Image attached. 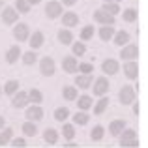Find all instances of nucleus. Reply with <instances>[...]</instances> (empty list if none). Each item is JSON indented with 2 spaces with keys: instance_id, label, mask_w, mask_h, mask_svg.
Instances as JSON below:
<instances>
[{
  "instance_id": "nucleus-34",
  "label": "nucleus",
  "mask_w": 148,
  "mask_h": 148,
  "mask_svg": "<svg viewBox=\"0 0 148 148\" xmlns=\"http://www.w3.org/2000/svg\"><path fill=\"white\" fill-rule=\"evenodd\" d=\"M26 96H28V101H32L34 105H40L41 101H43V94H41L40 88H30V90L26 92Z\"/></svg>"
},
{
  "instance_id": "nucleus-33",
  "label": "nucleus",
  "mask_w": 148,
  "mask_h": 148,
  "mask_svg": "<svg viewBox=\"0 0 148 148\" xmlns=\"http://www.w3.org/2000/svg\"><path fill=\"white\" fill-rule=\"evenodd\" d=\"M13 139V127H4L0 131V146H8Z\"/></svg>"
},
{
  "instance_id": "nucleus-5",
  "label": "nucleus",
  "mask_w": 148,
  "mask_h": 148,
  "mask_svg": "<svg viewBox=\"0 0 148 148\" xmlns=\"http://www.w3.org/2000/svg\"><path fill=\"white\" fill-rule=\"evenodd\" d=\"M40 71L43 77H53L56 73V62L53 56H43L40 60Z\"/></svg>"
},
{
  "instance_id": "nucleus-18",
  "label": "nucleus",
  "mask_w": 148,
  "mask_h": 148,
  "mask_svg": "<svg viewBox=\"0 0 148 148\" xmlns=\"http://www.w3.org/2000/svg\"><path fill=\"white\" fill-rule=\"evenodd\" d=\"M21 54H23L21 45H11V47L6 51V62L8 64H17L19 58H21Z\"/></svg>"
},
{
  "instance_id": "nucleus-40",
  "label": "nucleus",
  "mask_w": 148,
  "mask_h": 148,
  "mask_svg": "<svg viewBox=\"0 0 148 148\" xmlns=\"http://www.w3.org/2000/svg\"><path fill=\"white\" fill-rule=\"evenodd\" d=\"M77 71H81V75H92V71H94V64H90V62H79Z\"/></svg>"
},
{
  "instance_id": "nucleus-26",
  "label": "nucleus",
  "mask_w": 148,
  "mask_h": 148,
  "mask_svg": "<svg viewBox=\"0 0 148 148\" xmlns=\"http://www.w3.org/2000/svg\"><path fill=\"white\" fill-rule=\"evenodd\" d=\"M73 120V126H86L90 122V114L88 112H83V111H77L73 116H69Z\"/></svg>"
},
{
  "instance_id": "nucleus-48",
  "label": "nucleus",
  "mask_w": 148,
  "mask_h": 148,
  "mask_svg": "<svg viewBox=\"0 0 148 148\" xmlns=\"http://www.w3.org/2000/svg\"><path fill=\"white\" fill-rule=\"evenodd\" d=\"M0 96H2V86H0Z\"/></svg>"
},
{
  "instance_id": "nucleus-21",
  "label": "nucleus",
  "mask_w": 148,
  "mask_h": 148,
  "mask_svg": "<svg viewBox=\"0 0 148 148\" xmlns=\"http://www.w3.org/2000/svg\"><path fill=\"white\" fill-rule=\"evenodd\" d=\"M92 83H94V77L92 75H77L75 77V81H73V86H79V88H83V90H86V88H90L92 86Z\"/></svg>"
},
{
  "instance_id": "nucleus-32",
  "label": "nucleus",
  "mask_w": 148,
  "mask_h": 148,
  "mask_svg": "<svg viewBox=\"0 0 148 148\" xmlns=\"http://www.w3.org/2000/svg\"><path fill=\"white\" fill-rule=\"evenodd\" d=\"M21 131H23L25 137H36L38 135V126L34 122H28V120H26V122L21 126Z\"/></svg>"
},
{
  "instance_id": "nucleus-14",
  "label": "nucleus",
  "mask_w": 148,
  "mask_h": 148,
  "mask_svg": "<svg viewBox=\"0 0 148 148\" xmlns=\"http://www.w3.org/2000/svg\"><path fill=\"white\" fill-rule=\"evenodd\" d=\"M43 43H45V36H43V32H41V30H34V32L30 34V38H28L30 51H38V49H41V47H43Z\"/></svg>"
},
{
  "instance_id": "nucleus-35",
  "label": "nucleus",
  "mask_w": 148,
  "mask_h": 148,
  "mask_svg": "<svg viewBox=\"0 0 148 148\" xmlns=\"http://www.w3.org/2000/svg\"><path fill=\"white\" fill-rule=\"evenodd\" d=\"M99 10L105 11V13H109V15H112V17H116V15L122 11V10H120V4H112V2H105Z\"/></svg>"
},
{
  "instance_id": "nucleus-27",
  "label": "nucleus",
  "mask_w": 148,
  "mask_h": 148,
  "mask_svg": "<svg viewBox=\"0 0 148 148\" xmlns=\"http://www.w3.org/2000/svg\"><path fill=\"white\" fill-rule=\"evenodd\" d=\"M53 116H54V120H56V122H62V124H64L66 120L71 116V112H69V109L64 105V107H56V109H54Z\"/></svg>"
},
{
  "instance_id": "nucleus-11",
  "label": "nucleus",
  "mask_w": 148,
  "mask_h": 148,
  "mask_svg": "<svg viewBox=\"0 0 148 148\" xmlns=\"http://www.w3.org/2000/svg\"><path fill=\"white\" fill-rule=\"evenodd\" d=\"M28 96H26V90H19L17 94L11 96V107L13 109H26L28 107Z\"/></svg>"
},
{
  "instance_id": "nucleus-23",
  "label": "nucleus",
  "mask_w": 148,
  "mask_h": 148,
  "mask_svg": "<svg viewBox=\"0 0 148 148\" xmlns=\"http://www.w3.org/2000/svg\"><path fill=\"white\" fill-rule=\"evenodd\" d=\"M56 38H58V41H60L62 45H71L73 43V32L71 30H68V28H60L58 30V34H56Z\"/></svg>"
},
{
  "instance_id": "nucleus-42",
  "label": "nucleus",
  "mask_w": 148,
  "mask_h": 148,
  "mask_svg": "<svg viewBox=\"0 0 148 148\" xmlns=\"http://www.w3.org/2000/svg\"><path fill=\"white\" fill-rule=\"evenodd\" d=\"M10 145L13 146V148H25L26 146V139L25 137H13Z\"/></svg>"
},
{
  "instance_id": "nucleus-3",
  "label": "nucleus",
  "mask_w": 148,
  "mask_h": 148,
  "mask_svg": "<svg viewBox=\"0 0 148 148\" xmlns=\"http://www.w3.org/2000/svg\"><path fill=\"white\" fill-rule=\"evenodd\" d=\"M62 13H64V6H62L58 0H49V2L45 4V17L51 19V21L62 17Z\"/></svg>"
},
{
  "instance_id": "nucleus-19",
  "label": "nucleus",
  "mask_w": 148,
  "mask_h": 148,
  "mask_svg": "<svg viewBox=\"0 0 148 148\" xmlns=\"http://www.w3.org/2000/svg\"><path fill=\"white\" fill-rule=\"evenodd\" d=\"M77 66H79V60L75 56H64V60H62V69L69 75L77 73Z\"/></svg>"
},
{
  "instance_id": "nucleus-37",
  "label": "nucleus",
  "mask_w": 148,
  "mask_h": 148,
  "mask_svg": "<svg viewBox=\"0 0 148 148\" xmlns=\"http://www.w3.org/2000/svg\"><path fill=\"white\" fill-rule=\"evenodd\" d=\"M94 25H86V26H83V28H81V32H79V38H81V41H88V40H92V38H94Z\"/></svg>"
},
{
  "instance_id": "nucleus-45",
  "label": "nucleus",
  "mask_w": 148,
  "mask_h": 148,
  "mask_svg": "<svg viewBox=\"0 0 148 148\" xmlns=\"http://www.w3.org/2000/svg\"><path fill=\"white\" fill-rule=\"evenodd\" d=\"M26 4L32 8V6H38V4H41V0H26Z\"/></svg>"
},
{
  "instance_id": "nucleus-29",
  "label": "nucleus",
  "mask_w": 148,
  "mask_h": 148,
  "mask_svg": "<svg viewBox=\"0 0 148 148\" xmlns=\"http://www.w3.org/2000/svg\"><path fill=\"white\" fill-rule=\"evenodd\" d=\"M109 101H111V99H109L107 96L99 98L94 105H92V107H94V114H98V116H99V114H103V112L107 111V107H109Z\"/></svg>"
},
{
  "instance_id": "nucleus-24",
  "label": "nucleus",
  "mask_w": 148,
  "mask_h": 148,
  "mask_svg": "<svg viewBox=\"0 0 148 148\" xmlns=\"http://www.w3.org/2000/svg\"><path fill=\"white\" fill-rule=\"evenodd\" d=\"M19 86H21V84H19V81L17 79H10V81H6V83H4V88H2V92L6 96H13V94H17L19 92Z\"/></svg>"
},
{
  "instance_id": "nucleus-47",
  "label": "nucleus",
  "mask_w": 148,
  "mask_h": 148,
  "mask_svg": "<svg viewBox=\"0 0 148 148\" xmlns=\"http://www.w3.org/2000/svg\"><path fill=\"white\" fill-rule=\"evenodd\" d=\"M2 8H4V0H0V11H2Z\"/></svg>"
},
{
  "instance_id": "nucleus-17",
  "label": "nucleus",
  "mask_w": 148,
  "mask_h": 148,
  "mask_svg": "<svg viewBox=\"0 0 148 148\" xmlns=\"http://www.w3.org/2000/svg\"><path fill=\"white\" fill-rule=\"evenodd\" d=\"M139 64L137 62H124V75L127 77L130 81H135L139 79Z\"/></svg>"
},
{
  "instance_id": "nucleus-13",
  "label": "nucleus",
  "mask_w": 148,
  "mask_h": 148,
  "mask_svg": "<svg viewBox=\"0 0 148 148\" xmlns=\"http://www.w3.org/2000/svg\"><path fill=\"white\" fill-rule=\"evenodd\" d=\"M62 26L68 28V30L79 26V15H77L75 11H64V13H62Z\"/></svg>"
},
{
  "instance_id": "nucleus-36",
  "label": "nucleus",
  "mask_w": 148,
  "mask_h": 148,
  "mask_svg": "<svg viewBox=\"0 0 148 148\" xmlns=\"http://www.w3.org/2000/svg\"><path fill=\"white\" fill-rule=\"evenodd\" d=\"M21 60L25 66H34L38 62V53L36 51H26V53L21 54Z\"/></svg>"
},
{
  "instance_id": "nucleus-7",
  "label": "nucleus",
  "mask_w": 148,
  "mask_h": 148,
  "mask_svg": "<svg viewBox=\"0 0 148 148\" xmlns=\"http://www.w3.org/2000/svg\"><path fill=\"white\" fill-rule=\"evenodd\" d=\"M13 40L15 41H28V38H30V28H28V25L26 23H17V25L13 26Z\"/></svg>"
},
{
  "instance_id": "nucleus-12",
  "label": "nucleus",
  "mask_w": 148,
  "mask_h": 148,
  "mask_svg": "<svg viewBox=\"0 0 148 148\" xmlns=\"http://www.w3.org/2000/svg\"><path fill=\"white\" fill-rule=\"evenodd\" d=\"M135 139H137V131H135L133 127H126V130L120 133V137H118V145L130 148V145L135 141Z\"/></svg>"
},
{
  "instance_id": "nucleus-31",
  "label": "nucleus",
  "mask_w": 148,
  "mask_h": 148,
  "mask_svg": "<svg viewBox=\"0 0 148 148\" xmlns=\"http://www.w3.org/2000/svg\"><path fill=\"white\" fill-rule=\"evenodd\" d=\"M122 13V21L124 23H135L139 17V11L135 10V8H126L124 11H120Z\"/></svg>"
},
{
  "instance_id": "nucleus-2",
  "label": "nucleus",
  "mask_w": 148,
  "mask_h": 148,
  "mask_svg": "<svg viewBox=\"0 0 148 148\" xmlns=\"http://www.w3.org/2000/svg\"><path fill=\"white\" fill-rule=\"evenodd\" d=\"M109 86H111V83H109V79L105 75L98 77V79H94V83H92V92H94L96 98H103V96H107L109 92Z\"/></svg>"
},
{
  "instance_id": "nucleus-16",
  "label": "nucleus",
  "mask_w": 148,
  "mask_h": 148,
  "mask_svg": "<svg viewBox=\"0 0 148 148\" xmlns=\"http://www.w3.org/2000/svg\"><path fill=\"white\" fill-rule=\"evenodd\" d=\"M126 127H127L126 120L116 118V120H112V122L109 124V133H111V137H116V139H118V137H120V133H122Z\"/></svg>"
},
{
  "instance_id": "nucleus-15",
  "label": "nucleus",
  "mask_w": 148,
  "mask_h": 148,
  "mask_svg": "<svg viewBox=\"0 0 148 148\" xmlns=\"http://www.w3.org/2000/svg\"><path fill=\"white\" fill-rule=\"evenodd\" d=\"M111 41L116 45V47H120V49H122L124 45L131 43V36H130V32H126V30H116Z\"/></svg>"
},
{
  "instance_id": "nucleus-43",
  "label": "nucleus",
  "mask_w": 148,
  "mask_h": 148,
  "mask_svg": "<svg viewBox=\"0 0 148 148\" xmlns=\"http://www.w3.org/2000/svg\"><path fill=\"white\" fill-rule=\"evenodd\" d=\"M58 2H60L62 6H68V8H71V6H75V4H77V0H58Z\"/></svg>"
},
{
  "instance_id": "nucleus-39",
  "label": "nucleus",
  "mask_w": 148,
  "mask_h": 148,
  "mask_svg": "<svg viewBox=\"0 0 148 148\" xmlns=\"http://www.w3.org/2000/svg\"><path fill=\"white\" fill-rule=\"evenodd\" d=\"M103 137H105V127L101 126V124H96L90 130V139L92 141H101Z\"/></svg>"
},
{
  "instance_id": "nucleus-4",
  "label": "nucleus",
  "mask_w": 148,
  "mask_h": 148,
  "mask_svg": "<svg viewBox=\"0 0 148 148\" xmlns=\"http://www.w3.org/2000/svg\"><path fill=\"white\" fill-rule=\"evenodd\" d=\"M0 19H2L4 25L11 26V25H17L19 23V13L15 11L13 6H4L2 11H0Z\"/></svg>"
},
{
  "instance_id": "nucleus-30",
  "label": "nucleus",
  "mask_w": 148,
  "mask_h": 148,
  "mask_svg": "<svg viewBox=\"0 0 148 148\" xmlns=\"http://www.w3.org/2000/svg\"><path fill=\"white\" fill-rule=\"evenodd\" d=\"M62 98L66 101H75L79 98V90H77V86H64L62 88Z\"/></svg>"
},
{
  "instance_id": "nucleus-41",
  "label": "nucleus",
  "mask_w": 148,
  "mask_h": 148,
  "mask_svg": "<svg viewBox=\"0 0 148 148\" xmlns=\"http://www.w3.org/2000/svg\"><path fill=\"white\" fill-rule=\"evenodd\" d=\"M13 8H15V11H17V13H25V15L30 11V6L26 4V0H15Z\"/></svg>"
},
{
  "instance_id": "nucleus-10",
  "label": "nucleus",
  "mask_w": 148,
  "mask_h": 148,
  "mask_svg": "<svg viewBox=\"0 0 148 148\" xmlns=\"http://www.w3.org/2000/svg\"><path fill=\"white\" fill-rule=\"evenodd\" d=\"M101 71H103V75H116V73L120 71V62L116 60V58H107V60L101 62Z\"/></svg>"
},
{
  "instance_id": "nucleus-44",
  "label": "nucleus",
  "mask_w": 148,
  "mask_h": 148,
  "mask_svg": "<svg viewBox=\"0 0 148 148\" xmlns=\"http://www.w3.org/2000/svg\"><path fill=\"white\" fill-rule=\"evenodd\" d=\"M131 105H133V112H135V114H139V112H141V103H139V101H133Z\"/></svg>"
},
{
  "instance_id": "nucleus-6",
  "label": "nucleus",
  "mask_w": 148,
  "mask_h": 148,
  "mask_svg": "<svg viewBox=\"0 0 148 148\" xmlns=\"http://www.w3.org/2000/svg\"><path fill=\"white\" fill-rule=\"evenodd\" d=\"M135 98H137V94H135V88L130 86V84H124L122 88H120L118 92V101L122 105H131L135 101Z\"/></svg>"
},
{
  "instance_id": "nucleus-20",
  "label": "nucleus",
  "mask_w": 148,
  "mask_h": 148,
  "mask_svg": "<svg viewBox=\"0 0 148 148\" xmlns=\"http://www.w3.org/2000/svg\"><path fill=\"white\" fill-rule=\"evenodd\" d=\"M75 103H77V107H79V111L86 112L88 109H92V105H94V98L88 96V94H83V96H79V98L75 99Z\"/></svg>"
},
{
  "instance_id": "nucleus-28",
  "label": "nucleus",
  "mask_w": 148,
  "mask_h": 148,
  "mask_svg": "<svg viewBox=\"0 0 148 148\" xmlns=\"http://www.w3.org/2000/svg\"><path fill=\"white\" fill-rule=\"evenodd\" d=\"M114 32H116L114 26H99L98 36H99V40H101V41H111V40H112V36H114Z\"/></svg>"
},
{
  "instance_id": "nucleus-25",
  "label": "nucleus",
  "mask_w": 148,
  "mask_h": 148,
  "mask_svg": "<svg viewBox=\"0 0 148 148\" xmlns=\"http://www.w3.org/2000/svg\"><path fill=\"white\" fill-rule=\"evenodd\" d=\"M58 133H62V137H64V141H73L75 139V135H77V131H75V126L73 124H62V130L58 131Z\"/></svg>"
},
{
  "instance_id": "nucleus-22",
  "label": "nucleus",
  "mask_w": 148,
  "mask_h": 148,
  "mask_svg": "<svg viewBox=\"0 0 148 148\" xmlns=\"http://www.w3.org/2000/svg\"><path fill=\"white\" fill-rule=\"evenodd\" d=\"M58 139H60L58 130H54V127H47V130H43V141L47 143V145H56Z\"/></svg>"
},
{
  "instance_id": "nucleus-38",
  "label": "nucleus",
  "mask_w": 148,
  "mask_h": 148,
  "mask_svg": "<svg viewBox=\"0 0 148 148\" xmlns=\"http://www.w3.org/2000/svg\"><path fill=\"white\" fill-rule=\"evenodd\" d=\"M83 54H86V45L83 43V41H73L71 43V56H83Z\"/></svg>"
},
{
  "instance_id": "nucleus-9",
  "label": "nucleus",
  "mask_w": 148,
  "mask_h": 148,
  "mask_svg": "<svg viewBox=\"0 0 148 148\" xmlns=\"http://www.w3.org/2000/svg\"><path fill=\"white\" fill-rule=\"evenodd\" d=\"M92 19H94V23H98L101 26H114V23H116V17H112V15L105 13L101 10H96L92 13Z\"/></svg>"
},
{
  "instance_id": "nucleus-8",
  "label": "nucleus",
  "mask_w": 148,
  "mask_h": 148,
  "mask_svg": "<svg viewBox=\"0 0 148 148\" xmlns=\"http://www.w3.org/2000/svg\"><path fill=\"white\" fill-rule=\"evenodd\" d=\"M25 116H26V120H28V122H34V124H38L40 120H43V116H45V111L41 109V105H30V107H26V112H25Z\"/></svg>"
},
{
  "instance_id": "nucleus-46",
  "label": "nucleus",
  "mask_w": 148,
  "mask_h": 148,
  "mask_svg": "<svg viewBox=\"0 0 148 148\" xmlns=\"http://www.w3.org/2000/svg\"><path fill=\"white\" fill-rule=\"evenodd\" d=\"M4 127H6V118H4V116H0V131H2Z\"/></svg>"
},
{
  "instance_id": "nucleus-1",
  "label": "nucleus",
  "mask_w": 148,
  "mask_h": 148,
  "mask_svg": "<svg viewBox=\"0 0 148 148\" xmlns=\"http://www.w3.org/2000/svg\"><path fill=\"white\" fill-rule=\"evenodd\" d=\"M118 56L122 58L124 62H137V58L141 56V49H139L135 43H127V45H124V47L120 49Z\"/></svg>"
}]
</instances>
